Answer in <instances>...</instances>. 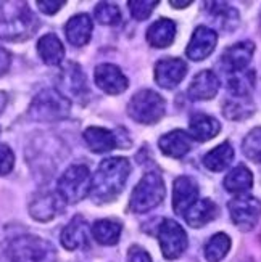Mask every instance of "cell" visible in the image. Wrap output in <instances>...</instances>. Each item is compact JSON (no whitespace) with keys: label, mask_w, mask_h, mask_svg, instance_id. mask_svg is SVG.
I'll return each instance as SVG.
<instances>
[{"label":"cell","mask_w":261,"mask_h":262,"mask_svg":"<svg viewBox=\"0 0 261 262\" xmlns=\"http://www.w3.org/2000/svg\"><path fill=\"white\" fill-rule=\"evenodd\" d=\"M242 150L250 161L261 164V127H255L247 134L242 143Z\"/></svg>","instance_id":"33"},{"label":"cell","mask_w":261,"mask_h":262,"mask_svg":"<svg viewBox=\"0 0 261 262\" xmlns=\"http://www.w3.org/2000/svg\"><path fill=\"white\" fill-rule=\"evenodd\" d=\"M71 111V101L60 90L44 89L39 92L29 106V116L34 121H60L65 119Z\"/></svg>","instance_id":"4"},{"label":"cell","mask_w":261,"mask_h":262,"mask_svg":"<svg viewBox=\"0 0 261 262\" xmlns=\"http://www.w3.org/2000/svg\"><path fill=\"white\" fill-rule=\"evenodd\" d=\"M255 53V43L252 40H240L223 52L221 66L226 73L234 74L245 71Z\"/></svg>","instance_id":"12"},{"label":"cell","mask_w":261,"mask_h":262,"mask_svg":"<svg viewBox=\"0 0 261 262\" xmlns=\"http://www.w3.org/2000/svg\"><path fill=\"white\" fill-rule=\"evenodd\" d=\"M129 7V11L134 19H139V21H144L147 19L152 11L158 7V2H155V0H147V2H140V0H134V2H129L128 4Z\"/></svg>","instance_id":"35"},{"label":"cell","mask_w":261,"mask_h":262,"mask_svg":"<svg viewBox=\"0 0 261 262\" xmlns=\"http://www.w3.org/2000/svg\"><path fill=\"white\" fill-rule=\"evenodd\" d=\"M10 63H11V55L8 50H5L4 47H0V76L5 74L10 68Z\"/></svg>","instance_id":"39"},{"label":"cell","mask_w":261,"mask_h":262,"mask_svg":"<svg viewBox=\"0 0 261 262\" xmlns=\"http://www.w3.org/2000/svg\"><path fill=\"white\" fill-rule=\"evenodd\" d=\"M219 209L216 206V203L211 201V200H205V198H198L192 206L183 214L184 221L194 227V229H200V227L207 225L210 222H213L214 219L218 217Z\"/></svg>","instance_id":"18"},{"label":"cell","mask_w":261,"mask_h":262,"mask_svg":"<svg viewBox=\"0 0 261 262\" xmlns=\"http://www.w3.org/2000/svg\"><path fill=\"white\" fill-rule=\"evenodd\" d=\"M190 5V0H183V2H179V0H171V7L174 8H186Z\"/></svg>","instance_id":"40"},{"label":"cell","mask_w":261,"mask_h":262,"mask_svg":"<svg viewBox=\"0 0 261 262\" xmlns=\"http://www.w3.org/2000/svg\"><path fill=\"white\" fill-rule=\"evenodd\" d=\"M37 52L42 61L49 66L60 64L65 58V47L55 34H45L37 42Z\"/></svg>","instance_id":"27"},{"label":"cell","mask_w":261,"mask_h":262,"mask_svg":"<svg viewBox=\"0 0 261 262\" xmlns=\"http://www.w3.org/2000/svg\"><path fill=\"white\" fill-rule=\"evenodd\" d=\"M218 42V34L214 29L207 26H197L192 34L190 42L186 49L187 58L192 61H202L213 53Z\"/></svg>","instance_id":"13"},{"label":"cell","mask_w":261,"mask_h":262,"mask_svg":"<svg viewBox=\"0 0 261 262\" xmlns=\"http://www.w3.org/2000/svg\"><path fill=\"white\" fill-rule=\"evenodd\" d=\"M39 21L25 2H0V39L21 42L32 37Z\"/></svg>","instance_id":"2"},{"label":"cell","mask_w":261,"mask_h":262,"mask_svg":"<svg viewBox=\"0 0 261 262\" xmlns=\"http://www.w3.org/2000/svg\"><path fill=\"white\" fill-rule=\"evenodd\" d=\"M94 79L97 87L108 95H119L126 92V89L129 87L128 77L113 63L98 64L94 71Z\"/></svg>","instance_id":"11"},{"label":"cell","mask_w":261,"mask_h":262,"mask_svg":"<svg viewBox=\"0 0 261 262\" xmlns=\"http://www.w3.org/2000/svg\"><path fill=\"white\" fill-rule=\"evenodd\" d=\"M128 257H129V262H152L150 254L147 253L144 248H140L137 245H134V246L129 248Z\"/></svg>","instance_id":"37"},{"label":"cell","mask_w":261,"mask_h":262,"mask_svg":"<svg viewBox=\"0 0 261 262\" xmlns=\"http://www.w3.org/2000/svg\"><path fill=\"white\" fill-rule=\"evenodd\" d=\"M147 40L155 49H166L176 37V25L173 19L160 18L147 29Z\"/></svg>","instance_id":"22"},{"label":"cell","mask_w":261,"mask_h":262,"mask_svg":"<svg viewBox=\"0 0 261 262\" xmlns=\"http://www.w3.org/2000/svg\"><path fill=\"white\" fill-rule=\"evenodd\" d=\"M194 139L192 135L186 130L174 129L171 132L165 134L160 140H158V146L160 150L169 156V158H184L192 148H194Z\"/></svg>","instance_id":"17"},{"label":"cell","mask_w":261,"mask_h":262,"mask_svg":"<svg viewBox=\"0 0 261 262\" xmlns=\"http://www.w3.org/2000/svg\"><path fill=\"white\" fill-rule=\"evenodd\" d=\"M221 130V122L210 115L195 113L189 121V134L195 142H207L216 137Z\"/></svg>","instance_id":"21"},{"label":"cell","mask_w":261,"mask_h":262,"mask_svg":"<svg viewBox=\"0 0 261 262\" xmlns=\"http://www.w3.org/2000/svg\"><path fill=\"white\" fill-rule=\"evenodd\" d=\"M223 184H224V188L235 196L247 195L253 187V174L248 167H245L244 164H239L229 170L228 176L224 177Z\"/></svg>","instance_id":"23"},{"label":"cell","mask_w":261,"mask_h":262,"mask_svg":"<svg viewBox=\"0 0 261 262\" xmlns=\"http://www.w3.org/2000/svg\"><path fill=\"white\" fill-rule=\"evenodd\" d=\"M200 190L197 182L187 177V176H180L174 180L173 184V209L176 214L183 215L192 204L198 200Z\"/></svg>","instance_id":"15"},{"label":"cell","mask_w":261,"mask_h":262,"mask_svg":"<svg viewBox=\"0 0 261 262\" xmlns=\"http://www.w3.org/2000/svg\"><path fill=\"white\" fill-rule=\"evenodd\" d=\"M234 161V148L229 142H224L218 146H214L205 156H203V164L213 172H221L228 169Z\"/></svg>","instance_id":"28"},{"label":"cell","mask_w":261,"mask_h":262,"mask_svg":"<svg viewBox=\"0 0 261 262\" xmlns=\"http://www.w3.org/2000/svg\"><path fill=\"white\" fill-rule=\"evenodd\" d=\"M228 208L232 222L244 232L252 230L261 219V201L248 193L234 196L228 203Z\"/></svg>","instance_id":"9"},{"label":"cell","mask_w":261,"mask_h":262,"mask_svg":"<svg viewBox=\"0 0 261 262\" xmlns=\"http://www.w3.org/2000/svg\"><path fill=\"white\" fill-rule=\"evenodd\" d=\"M123 232V225L119 221L100 219L90 227V235L95 238V242L104 246H113L119 242Z\"/></svg>","instance_id":"26"},{"label":"cell","mask_w":261,"mask_h":262,"mask_svg":"<svg viewBox=\"0 0 261 262\" xmlns=\"http://www.w3.org/2000/svg\"><path fill=\"white\" fill-rule=\"evenodd\" d=\"M223 113H224L226 118L232 119V121L247 119V118H250L255 113L253 100L250 97H245V98H235V97H232L231 100L224 101Z\"/></svg>","instance_id":"30"},{"label":"cell","mask_w":261,"mask_h":262,"mask_svg":"<svg viewBox=\"0 0 261 262\" xmlns=\"http://www.w3.org/2000/svg\"><path fill=\"white\" fill-rule=\"evenodd\" d=\"M219 79L210 70L200 71L189 85V97L192 100H211L219 90Z\"/></svg>","instance_id":"20"},{"label":"cell","mask_w":261,"mask_h":262,"mask_svg":"<svg viewBox=\"0 0 261 262\" xmlns=\"http://www.w3.org/2000/svg\"><path fill=\"white\" fill-rule=\"evenodd\" d=\"M207 11L221 31H234L239 25V11L226 2H210Z\"/></svg>","instance_id":"24"},{"label":"cell","mask_w":261,"mask_h":262,"mask_svg":"<svg viewBox=\"0 0 261 262\" xmlns=\"http://www.w3.org/2000/svg\"><path fill=\"white\" fill-rule=\"evenodd\" d=\"M165 98L150 89H144L139 90L137 94H134L128 105L129 118L139 124H155L165 116Z\"/></svg>","instance_id":"7"},{"label":"cell","mask_w":261,"mask_h":262,"mask_svg":"<svg viewBox=\"0 0 261 262\" xmlns=\"http://www.w3.org/2000/svg\"><path fill=\"white\" fill-rule=\"evenodd\" d=\"M156 236L158 242H160L162 253L168 260H174L180 257L187 249V233L180 227V224H177L173 219H165L160 222Z\"/></svg>","instance_id":"8"},{"label":"cell","mask_w":261,"mask_h":262,"mask_svg":"<svg viewBox=\"0 0 261 262\" xmlns=\"http://www.w3.org/2000/svg\"><path fill=\"white\" fill-rule=\"evenodd\" d=\"M60 242L66 249H70V251L89 246V242H90L89 222L83 217V215H74L62 230Z\"/></svg>","instance_id":"16"},{"label":"cell","mask_w":261,"mask_h":262,"mask_svg":"<svg viewBox=\"0 0 261 262\" xmlns=\"http://www.w3.org/2000/svg\"><path fill=\"white\" fill-rule=\"evenodd\" d=\"M131 176V164L126 158L104 159L92 176L90 196L95 203H110L119 196Z\"/></svg>","instance_id":"1"},{"label":"cell","mask_w":261,"mask_h":262,"mask_svg":"<svg viewBox=\"0 0 261 262\" xmlns=\"http://www.w3.org/2000/svg\"><path fill=\"white\" fill-rule=\"evenodd\" d=\"M92 19L87 13H79L68 19L65 26L66 39L74 47H83L92 37Z\"/></svg>","instance_id":"19"},{"label":"cell","mask_w":261,"mask_h":262,"mask_svg":"<svg viewBox=\"0 0 261 262\" xmlns=\"http://www.w3.org/2000/svg\"><path fill=\"white\" fill-rule=\"evenodd\" d=\"M0 132H2V130H0Z\"/></svg>","instance_id":"42"},{"label":"cell","mask_w":261,"mask_h":262,"mask_svg":"<svg viewBox=\"0 0 261 262\" xmlns=\"http://www.w3.org/2000/svg\"><path fill=\"white\" fill-rule=\"evenodd\" d=\"M247 262H252V260H247Z\"/></svg>","instance_id":"41"},{"label":"cell","mask_w":261,"mask_h":262,"mask_svg":"<svg viewBox=\"0 0 261 262\" xmlns=\"http://www.w3.org/2000/svg\"><path fill=\"white\" fill-rule=\"evenodd\" d=\"M187 74V64L180 58H163L155 64V81L163 89H174Z\"/></svg>","instance_id":"14"},{"label":"cell","mask_w":261,"mask_h":262,"mask_svg":"<svg viewBox=\"0 0 261 262\" xmlns=\"http://www.w3.org/2000/svg\"><path fill=\"white\" fill-rule=\"evenodd\" d=\"M84 140L94 153H107L118 146L116 135L104 127H87L84 130Z\"/></svg>","instance_id":"25"},{"label":"cell","mask_w":261,"mask_h":262,"mask_svg":"<svg viewBox=\"0 0 261 262\" xmlns=\"http://www.w3.org/2000/svg\"><path fill=\"white\" fill-rule=\"evenodd\" d=\"M253 89H255V73L250 70L234 73L228 79V92L235 98L250 97Z\"/></svg>","instance_id":"29"},{"label":"cell","mask_w":261,"mask_h":262,"mask_svg":"<svg viewBox=\"0 0 261 262\" xmlns=\"http://www.w3.org/2000/svg\"><path fill=\"white\" fill-rule=\"evenodd\" d=\"M229 249H231V238L223 232L214 233L205 245V259L208 262H221L228 256Z\"/></svg>","instance_id":"31"},{"label":"cell","mask_w":261,"mask_h":262,"mask_svg":"<svg viewBox=\"0 0 261 262\" xmlns=\"http://www.w3.org/2000/svg\"><path fill=\"white\" fill-rule=\"evenodd\" d=\"M94 16L100 23V25H118L121 21V11L115 4H108V2H102L95 5L94 8Z\"/></svg>","instance_id":"34"},{"label":"cell","mask_w":261,"mask_h":262,"mask_svg":"<svg viewBox=\"0 0 261 262\" xmlns=\"http://www.w3.org/2000/svg\"><path fill=\"white\" fill-rule=\"evenodd\" d=\"M90 187H92V176L89 167L84 164H73L58 179L56 191L66 204H74L90 195Z\"/></svg>","instance_id":"6"},{"label":"cell","mask_w":261,"mask_h":262,"mask_svg":"<svg viewBox=\"0 0 261 262\" xmlns=\"http://www.w3.org/2000/svg\"><path fill=\"white\" fill-rule=\"evenodd\" d=\"M13 166H15L13 150H11L8 145L0 143V177L7 176L8 172H11Z\"/></svg>","instance_id":"36"},{"label":"cell","mask_w":261,"mask_h":262,"mask_svg":"<svg viewBox=\"0 0 261 262\" xmlns=\"http://www.w3.org/2000/svg\"><path fill=\"white\" fill-rule=\"evenodd\" d=\"M66 203L56 190L42 191L29 203V214L37 222H49L65 211Z\"/></svg>","instance_id":"10"},{"label":"cell","mask_w":261,"mask_h":262,"mask_svg":"<svg viewBox=\"0 0 261 262\" xmlns=\"http://www.w3.org/2000/svg\"><path fill=\"white\" fill-rule=\"evenodd\" d=\"M165 195L166 187L162 176L156 172L145 174L131 193L129 211L135 214L149 212L165 200Z\"/></svg>","instance_id":"5"},{"label":"cell","mask_w":261,"mask_h":262,"mask_svg":"<svg viewBox=\"0 0 261 262\" xmlns=\"http://www.w3.org/2000/svg\"><path fill=\"white\" fill-rule=\"evenodd\" d=\"M60 85L63 90L62 92L63 95L65 92L77 94L79 90L84 87V73L81 68H79V64L68 63V66L63 68L62 76H60Z\"/></svg>","instance_id":"32"},{"label":"cell","mask_w":261,"mask_h":262,"mask_svg":"<svg viewBox=\"0 0 261 262\" xmlns=\"http://www.w3.org/2000/svg\"><path fill=\"white\" fill-rule=\"evenodd\" d=\"M37 7L45 15H55L56 11L65 7V2L62 0H53V2L52 0H42V2H37Z\"/></svg>","instance_id":"38"},{"label":"cell","mask_w":261,"mask_h":262,"mask_svg":"<svg viewBox=\"0 0 261 262\" xmlns=\"http://www.w3.org/2000/svg\"><path fill=\"white\" fill-rule=\"evenodd\" d=\"M11 262H56V249L41 236L19 235L7 246Z\"/></svg>","instance_id":"3"}]
</instances>
